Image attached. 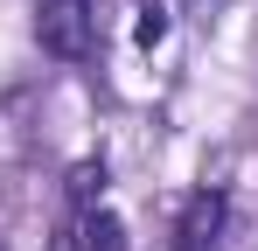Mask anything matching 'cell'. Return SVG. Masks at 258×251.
<instances>
[{"label":"cell","instance_id":"7a4b0ae2","mask_svg":"<svg viewBox=\"0 0 258 251\" xmlns=\"http://www.w3.org/2000/svg\"><path fill=\"white\" fill-rule=\"evenodd\" d=\"M223 223H230V196L223 189H196L181 203V216H174V251H216Z\"/></svg>","mask_w":258,"mask_h":251},{"label":"cell","instance_id":"6da1fadb","mask_svg":"<svg viewBox=\"0 0 258 251\" xmlns=\"http://www.w3.org/2000/svg\"><path fill=\"white\" fill-rule=\"evenodd\" d=\"M35 42L63 63H84L98 28H91V0H35Z\"/></svg>","mask_w":258,"mask_h":251},{"label":"cell","instance_id":"277c9868","mask_svg":"<svg viewBox=\"0 0 258 251\" xmlns=\"http://www.w3.org/2000/svg\"><path fill=\"white\" fill-rule=\"evenodd\" d=\"M168 28H174L168 0H140V7H133V42H140V49H161V42H168Z\"/></svg>","mask_w":258,"mask_h":251},{"label":"cell","instance_id":"8992f818","mask_svg":"<svg viewBox=\"0 0 258 251\" xmlns=\"http://www.w3.org/2000/svg\"><path fill=\"white\" fill-rule=\"evenodd\" d=\"M42 251H77V223H63V230H56V237H49Z\"/></svg>","mask_w":258,"mask_h":251},{"label":"cell","instance_id":"5b68a950","mask_svg":"<svg viewBox=\"0 0 258 251\" xmlns=\"http://www.w3.org/2000/svg\"><path fill=\"white\" fill-rule=\"evenodd\" d=\"M63 189H70V209H98V196H105V161H77Z\"/></svg>","mask_w":258,"mask_h":251},{"label":"cell","instance_id":"3957f363","mask_svg":"<svg viewBox=\"0 0 258 251\" xmlns=\"http://www.w3.org/2000/svg\"><path fill=\"white\" fill-rule=\"evenodd\" d=\"M77 251H126V216L119 209H77Z\"/></svg>","mask_w":258,"mask_h":251}]
</instances>
